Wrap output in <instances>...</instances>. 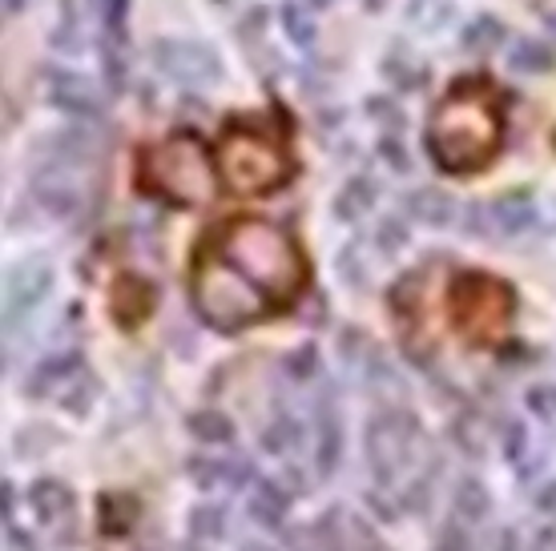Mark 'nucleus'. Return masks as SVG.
<instances>
[{
  "instance_id": "a878e982",
  "label": "nucleus",
  "mask_w": 556,
  "mask_h": 551,
  "mask_svg": "<svg viewBox=\"0 0 556 551\" xmlns=\"http://www.w3.org/2000/svg\"><path fill=\"white\" fill-rule=\"evenodd\" d=\"M65 386H70V390L61 395V407L73 414H89V407H93V399H98V379H93L89 371H77Z\"/></svg>"
},
{
  "instance_id": "393cba45",
  "label": "nucleus",
  "mask_w": 556,
  "mask_h": 551,
  "mask_svg": "<svg viewBox=\"0 0 556 551\" xmlns=\"http://www.w3.org/2000/svg\"><path fill=\"white\" fill-rule=\"evenodd\" d=\"M190 536L206 539V543L223 539L226 536V508H218V503H198V508H190Z\"/></svg>"
},
{
  "instance_id": "aec40b11",
  "label": "nucleus",
  "mask_w": 556,
  "mask_h": 551,
  "mask_svg": "<svg viewBox=\"0 0 556 551\" xmlns=\"http://www.w3.org/2000/svg\"><path fill=\"white\" fill-rule=\"evenodd\" d=\"M186 427L194 435L198 443H206V447H223V443L235 439V427H230V419L218 411H194L186 419Z\"/></svg>"
},
{
  "instance_id": "de8ad7c7",
  "label": "nucleus",
  "mask_w": 556,
  "mask_h": 551,
  "mask_svg": "<svg viewBox=\"0 0 556 551\" xmlns=\"http://www.w3.org/2000/svg\"><path fill=\"white\" fill-rule=\"evenodd\" d=\"M25 9V0H4V13H21Z\"/></svg>"
},
{
  "instance_id": "4c0bfd02",
  "label": "nucleus",
  "mask_w": 556,
  "mask_h": 551,
  "mask_svg": "<svg viewBox=\"0 0 556 551\" xmlns=\"http://www.w3.org/2000/svg\"><path fill=\"white\" fill-rule=\"evenodd\" d=\"M525 402H529V411L536 414V419H556V386L553 383L529 386Z\"/></svg>"
},
{
  "instance_id": "2eb2a0df",
  "label": "nucleus",
  "mask_w": 556,
  "mask_h": 551,
  "mask_svg": "<svg viewBox=\"0 0 556 551\" xmlns=\"http://www.w3.org/2000/svg\"><path fill=\"white\" fill-rule=\"evenodd\" d=\"M287 508H291V496L278 487V479H258L251 487L247 515H251L258 527H266V531H278V527L287 524Z\"/></svg>"
},
{
  "instance_id": "412c9836",
  "label": "nucleus",
  "mask_w": 556,
  "mask_h": 551,
  "mask_svg": "<svg viewBox=\"0 0 556 551\" xmlns=\"http://www.w3.org/2000/svg\"><path fill=\"white\" fill-rule=\"evenodd\" d=\"M383 77H388L400 93H412L419 81H424V69H419V61L407 49H391L388 56H383Z\"/></svg>"
},
{
  "instance_id": "dca6fc26",
  "label": "nucleus",
  "mask_w": 556,
  "mask_h": 551,
  "mask_svg": "<svg viewBox=\"0 0 556 551\" xmlns=\"http://www.w3.org/2000/svg\"><path fill=\"white\" fill-rule=\"evenodd\" d=\"M77 371H81V355H77V350H61V355H49V359H45L37 371L28 374L25 395H28V399H41V395H49L56 383H70Z\"/></svg>"
},
{
  "instance_id": "2f4dec72",
  "label": "nucleus",
  "mask_w": 556,
  "mask_h": 551,
  "mask_svg": "<svg viewBox=\"0 0 556 551\" xmlns=\"http://www.w3.org/2000/svg\"><path fill=\"white\" fill-rule=\"evenodd\" d=\"M367 113L383 125V133H404L407 117H404V110L391 101V97H376V101H367Z\"/></svg>"
},
{
  "instance_id": "a211bd4d",
  "label": "nucleus",
  "mask_w": 556,
  "mask_h": 551,
  "mask_svg": "<svg viewBox=\"0 0 556 551\" xmlns=\"http://www.w3.org/2000/svg\"><path fill=\"white\" fill-rule=\"evenodd\" d=\"M452 511H456L464 524H484L488 515H492V496H488V487L476 475H464L456 483V491H452Z\"/></svg>"
},
{
  "instance_id": "ddd939ff",
  "label": "nucleus",
  "mask_w": 556,
  "mask_h": 551,
  "mask_svg": "<svg viewBox=\"0 0 556 551\" xmlns=\"http://www.w3.org/2000/svg\"><path fill=\"white\" fill-rule=\"evenodd\" d=\"M33 190H37V202H41L53 218H73V214H77V206H81V193H77V185H73L65 174H61V166H56V162L45 169V174H37Z\"/></svg>"
},
{
  "instance_id": "8fccbe9b",
  "label": "nucleus",
  "mask_w": 556,
  "mask_h": 551,
  "mask_svg": "<svg viewBox=\"0 0 556 551\" xmlns=\"http://www.w3.org/2000/svg\"><path fill=\"white\" fill-rule=\"evenodd\" d=\"M544 25H548V33H553V37H556V13L544 16Z\"/></svg>"
},
{
  "instance_id": "6ab92c4d",
  "label": "nucleus",
  "mask_w": 556,
  "mask_h": 551,
  "mask_svg": "<svg viewBox=\"0 0 556 551\" xmlns=\"http://www.w3.org/2000/svg\"><path fill=\"white\" fill-rule=\"evenodd\" d=\"M371 206H376V181L371 178H351L343 181V190L334 193V218L343 221V226L367 218Z\"/></svg>"
},
{
  "instance_id": "7c9ffc66",
  "label": "nucleus",
  "mask_w": 556,
  "mask_h": 551,
  "mask_svg": "<svg viewBox=\"0 0 556 551\" xmlns=\"http://www.w3.org/2000/svg\"><path fill=\"white\" fill-rule=\"evenodd\" d=\"M126 41H105V81H110V93L126 89Z\"/></svg>"
},
{
  "instance_id": "f3484780",
  "label": "nucleus",
  "mask_w": 556,
  "mask_h": 551,
  "mask_svg": "<svg viewBox=\"0 0 556 551\" xmlns=\"http://www.w3.org/2000/svg\"><path fill=\"white\" fill-rule=\"evenodd\" d=\"M404 209L416 221L431 226V230H444V226H452V218H456V202H452L444 190H412L404 197Z\"/></svg>"
},
{
  "instance_id": "3c124183",
  "label": "nucleus",
  "mask_w": 556,
  "mask_h": 551,
  "mask_svg": "<svg viewBox=\"0 0 556 551\" xmlns=\"http://www.w3.org/2000/svg\"><path fill=\"white\" fill-rule=\"evenodd\" d=\"M311 4H315V9H327V4H331V0H311Z\"/></svg>"
},
{
  "instance_id": "49530a36",
  "label": "nucleus",
  "mask_w": 556,
  "mask_h": 551,
  "mask_svg": "<svg viewBox=\"0 0 556 551\" xmlns=\"http://www.w3.org/2000/svg\"><path fill=\"white\" fill-rule=\"evenodd\" d=\"M13 483H4V487H0V511H4V524H13Z\"/></svg>"
},
{
  "instance_id": "a19ab883",
  "label": "nucleus",
  "mask_w": 556,
  "mask_h": 551,
  "mask_svg": "<svg viewBox=\"0 0 556 551\" xmlns=\"http://www.w3.org/2000/svg\"><path fill=\"white\" fill-rule=\"evenodd\" d=\"M334 266H339V274L348 278L351 286H363V282H367V270H363L359 258H355V246H343V249H339Z\"/></svg>"
},
{
  "instance_id": "cd10ccee",
  "label": "nucleus",
  "mask_w": 556,
  "mask_h": 551,
  "mask_svg": "<svg viewBox=\"0 0 556 551\" xmlns=\"http://www.w3.org/2000/svg\"><path fill=\"white\" fill-rule=\"evenodd\" d=\"M56 443H61V431H53V427H25V431H16L13 451H16V459H37L41 451L56 447Z\"/></svg>"
},
{
  "instance_id": "bb28decb",
  "label": "nucleus",
  "mask_w": 556,
  "mask_h": 551,
  "mask_svg": "<svg viewBox=\"0 0 556 551\" xmlns=\"http://www.w3.org/2000/svg\"><path fill=\"white\" fill-rule=\"evenodd\" d=\"M282 28H287V37H291L299 49H311L315 44V21L306 13L299 0H287L282 4Z\"/></svg>"
},
{
  "instance_id": "a18cd8bd",
  "label": "nucleus",
  "mask_w": 556,
  "mask_h": 551,
  "mask_svg": "<svg viewBox=\"0 0 556 551\" xmlns=\"http://www.w3.org/2000/svg\"><path fill=\"white\" fill-rule=\"evenodd\" d=\"M492 543H496L492 551H520V536L513 527H501V536H492Z\"/></svg>"
},
{
  "instance_id": "b1692460",
  "label": "nucleus",
  "mask_w": 556,
  "mask_h": 551,
  "mask_svg": "<svg viewBox=\"0 0 556 551\" xmlns=\"http://www.w3.org/2000/svg\"><path fill=\"white\" fill-rule=\"evenodd\" d=\"M294 443H299V419L291 411H278L270 419V427L263 431V451L270 456H287Z\"/></svg>"
},
{
  "instance_id": "f03ea898",
  "label": "nucleus",
  "mask_w": 556,
  "mask_h": 551,
  "mask_svg": "<svg viewBox=\"0 0 556 551\" xmlns=\"http://www.w3.org/2000/svg\"><path fill=\"white\" fill-rule=\"evenodd\" d=\"M218 249L226 262L238 266L254 286L275 294V303H287L303 290L306 266L294 238L270 221H226L218 234Z\"/></svg>"
},
{
  "instance_id": "72a5a7b5",
  "label": "nucleus",
  "mask_w": 556,
  "mask_h": 551,
  "mask_svg": "<svg viewBox=\"0 0 556 551\" xmlns=\"http://www.w3.org/2000/svg\"><path fill=\"white\" fill-rule=\"evenodd\" d=\"M190 479H194L198 487H218V483L226 479V463H218V459H210V456H194L190 459Z\"/></svg>"
},
{
  "instance_id": "39448f33",
  "label": "nucleus",
  "mask_w": 556,
  "mask_h": 551,
  "mask_svg": "<svg viewBox=\"0 0 556 551\" xmlns=\"http://www.w3.org/2000/svg\"><path fill=\"white\" fill-rule=\"evenodd\" d=\"M218 166H223L226 185H230L235 193H247V197L270 193L291 181V162H287V153L278 150L270 138L251 133V129L226 133L223 153H218Z\"/></svg>"
},
{
  "instance_id": "20e7f679",
  "label": "nucleus",
  "mask_w": 556,
  "mask_h": 551,
  "mask_svg": "<svg viewBox=\"0 0 556 551\" xmlns=\"http://www.w3.org/2000/svg\"><path fill=\"white\" fill-rule=\"evenodd\" d=\"M194 306L214 331H238L266 315L263 290L226 258H206L194 270Z\"/></svg>"
},
{
  "instance_id": "7ed1b4c3",
  "label": "nucleus",
  "mask_w": 556,
  "mask_h": 551,
  "mask_svg": "<svg viewBox=\"0 0 556 551\" xmlns=\"http://www.w3.org/2000/svg\"><path fill=\"white\" fill-rule=\"evenodd\" d=\"M141 185L150 193H162L169 202L194 206L206 202L214 193V174H210V153L194 133H178V138L162 141L150 157L141 162Z\"/></svg>"
},
{
  "instance_id": "4468645a",
  "label": "nucleus",
  "mask_w": 556,
  "mask_h": 551,
  "mask_svg": "<svg viewBox=\"0 0 556 551\" xmlns=\"http://www.w3.org/2000/svg\"><path fill=\"white\" fill-rule=\"evenodd\" d=\"M492 218H496V234H529L532 226H536V202H532L529 190H513L492 202Z\"/></svg>"
},
{
  "instance_id": "9b49d317",
  "label": "nucleus",
  "mask_w": 556,
  "mask_h": 551,
  "mask_svg": "<svg viewBox=\"0 0 556 551\" xmlns=\"http://www.w3.org/2000/svg\"><path fill=\"white\" fill-rule=\"evenodd\" d=\"M28 503H33V511L41 515L45 527H56L61 531V539L70 543L73 539V511H77V496H73L70 487L61 479H37L33 483V491H28Z\"/></svg>"
},
{
  "instance_id": "ea45409f",
  "label": "nucleus",
  "mask_w": 556,
  "mask_h": 551,
  "mask_svg": "<svg viewBox=\"0 0 556 551\" xmlns=\"http://www.w3.org/2000/svg\"><path fill=\"white\" fill-rule=\"evenodd\" d=\"M223 483H226V487H235V491H238V487H251V483H258V479H254V463L247 456H235L230 463H226V479Z\"/></svg>"
},
{
  "instance_id": "e433bc0d",
  "label": "nucleus",
  "mask_w": 556,
  "mask_h": 551,
  "mask_svg": "<svg viewBox=\"0 0 556 551\" xmlns=\"http://www.w3.org/2000/svg\"><path fill=\"white\" fill-rule=\"evenodd\" d=\"M379 157H383L395 174H407V169H412V157H407L400 133H383V138H379Z\"/></svg>"
},
{
  "instance_id": "9d476101",
  "label": "nucleus",
  "mask_w": 556,
  "mask_h": 551,
  "mask_svg": "<svg viewBox=\"0 0 556 551\" xmlns=\"http://www.w3.org/2000/svg\"><path fill=\"white\" fill-rule=\"evenodd\" d=\"M49 97L61 113H70L73 121H98L101 117V93L93 81H85L73 69H49Z\"/></svg>"
},
{
  "instance_id": "4be33fe9",
  "label": "nucleus",
  "mask_w": 556,
  "mask_h": 551,
  "mask_svg": "<svg viewBox=\"0 0 556 551\" xmlns=\"http://www.w3.org/2000/svg\"><path fill=\"white\" fill-rule=\"evenodd\" d=\"M501 41H504L501 21H496V16H476L472 25L464 28V37H459V49H464V53H492Z\"/></svg>"
},
{
  "instance_id": "603ef678",
  "label": "nucleus",
  "mask_w": 556,
  "mask_h": 551,
  "mask_svg": "<svg viewBox=\"0 0 556 551\" xmlns=\"http://www.w3.org/2000/svg\"><path fill=\"white\" fill-rule=\"evenodd\" d=\"M371 9H379V0H371Z\"/></svg>"
},
{
  "instance_id": "5701e85b",
  "label": "nucleus",
  "mask_w": 556,
  "mask_h": 551,
  "mask_svg": "<svg viewBox=\"0 0 556 551\" xmlns=\"http://www.w3.org/2000/svg\"><path fill=\"white\" fill-rule=\"evenodd\" d=\"M508 65H513L516 73H548L556 65V56H553V49H548V44L525 37V41L513 44V53H508Z\"/></svg>"
},
{
  "instance_id": "6e6552de",
  "label": "nucleus",
  "mask_w": 556,
  "mask_h": 551,
  "mask_svg": "<svg viewBox=\"0 0 556 551\" xmlns=\"http://www.w3.org/2000/svg\"><path fill=\"white\" fill-rule=\"evenodd\" d=\"M456 310L468 331H492V326H501L504 318H508L513 298H508V286H501V282L468 278V282H459Z\"/></svg>"
},
{
  "instance_id": "58836bf2",
  "label": "nucleus",
  "mask_w": 556,
  "mask_h": 551,
  "mask_svg": "<svg viewBox=\"0 0 556 551\" xmlns=\"http://www.w3.org/2000/svg\"><path fill=\"white\" fill-rule=\"evenodd\" d=\"M501 443H504V456L513 459V463H520V456L529 451V427L525 423H504V431H501Z\"/></svg>"
},
{
  "instance_id": "f704fd0d",
  "label": "nucleus",
  "mask_w": 556,
  "mask_h": 551,
  "mask_svg": "<svg viewBox=\"0 0 556 551\" xmlns=\"http://www.w3.org/2000/svg\"><path fill=\"white\" fill-rule=\"evenodd\" d=\"M464 230H468L472 238H492V234H496L492 206H480V202H472V206L464 209Z\"/></svg>"
},
{
  "instance_id": "c9c22d12",
  "label": "nucleus",
  "mask_w": 556,
  "mask_h": 551,
  "mask_svg": "<svg viewBox=\"0 0 556 551\" xmlns=\"http://www.w3.org/2000/svg\"><path fill=\"white\" fill-rule=\"evenodd\" d=\"M315 367H319V355H315V346H311V343L287 355V374H291L294 383H306V379L315 374Z\"/></svg>"
},
{
  "instance_id": "09e8293b",
  "label": "nucleus",
  "mask_w": 556,
  "mask_h": 551,
  "mask_svg": "<svg viewBox=\"0 0 556 551\" xmlns=\"http://www.w3.org/2000/svg\"><path fill=\"white\" fill-rule=\"evenodd\" d=\"M242 551H270V548H266V543H254V539H251V543H242Z\"/></svg>"
},
{
  "instance_id": "423d86ee",
  "label": "nucleus",
  "mask_w": 556,
  "mask_h": 551,
  "mask_svg": "<svg viewBox=\"0 0 556 551\" xmlns=\"http://www.w3.org/2000/svg\"><path fill=\"white\" fill-rule=\"evenodd\" d=\"M419 439V423L412 411H400V407H383V411L367 423L363 431V447H367V463H371V475H376L379 487H391L400 479V471L407 467L412 459V443Z\"/></svg>"
},
{
  "instance_id": "c85d7f7f",
  "label": "nucleus",
  "mask_w": 556,
  "mask_h": 551,
  "mask_svg": "<svg viewBox=\"0 0 556 551\" xmlns=\"http://www.w3.org/2000/svg\"><path fill=\"white\" fill-rule=\"evenodd\" d=\"M447 16H452V4H447V0H412V4H407V21H412V25L440 28V25H447Z\"/></svg>"
},
{
  "instance_id": "c756f323",
  "label": "nucleus",
  "mask_w": 556,
  "mask_h": 551,
  "mask_svg": "<svg viewBox=\"0 0 556 551\" xmlns=\"http://www.w3.org/2000/svg\"><path fill=\"white\" fill-rule=\"evenodd\" d=\"M376 246L379 254H400L407 246V226L400 214H388V218L376 226Z\"/></svg>"
},
{
  "instance_id": "0eeeda50",
  "label": "nucleus",
  "mask_w": 556,
  "mask_h": 551,
  "mask_svg": "<svg viewBox=\"0 0 556 551\" xmlns=\"http://www.w3.org/2000/svg\"><path fill=\"white\" fill-rule=\"evenodd\" d=\"M153 61H157V69L174 77L178 85H214L223 77V65H218V53L206 49V44L198 41H157L153 44Z\"/></svg>"
},
{
  "instance_id": "79ce46f5",
  "label": "nucleus",
  "mask_w": 556,
  "mask_h": 551,
  "mask_svg": "<svg viewBox=\"0 0 556 551\" xmlns=\"http://www.w3.org/2000/svg\"><path fill=\"white\" fill-rule=\"evenodd\" d=\"M452 435H456V443L459 447H464V451H468V456H480V451H484V439H480V435H476V419H459L456 427H452Z\"/></svg>"
},
{
  "instance_id": "f257e3e1",
  "label": "nucleus",
  "mask_w": 556,
  "mask_h": 551,
  "mask_svg": "<svg viewBox=\"0 0 556 551\" xmlns=\"http://www.w3.org/2000/svg\"><path fill=\"white\" fill-rule=\"evenodd\" d=\"M501 145V113L492 105V97L484 89H452V93L435 105L431 113V133L428 150L444 169L459 174V169L484 166L488 157Z\"/></svg>"
},
{
  "instance_id": "c03bdc74",
  "label": "nucleus",
  "mask_w": 556,
  "mask_h": 551,
  "mask_svg": "<svg viewBox=\"0 0 556 551\" xmlns=\"http://www.w3.org/2000/svg\"><path fill=\"white\" fill-rule=\"evenodd\" d=\"M536 511H541V515H553V520H556V479L541 487V496H536Z\"/></svg>"
},
{
  "instance_id": "473e14b6",
  "label": "nucleus",
  "mask_w": 556,
  "mask_h": 551,
  "mask_svg": "<svg viewBox=\"0 0 556 551\" xmlns=\"http://www.w3.org/2000/svg\"><path fill=\"white\" fill-rule=\"evenodd\" d=\"M435 551H472V539H468V527L464 520H444L440 531H435Z\"/></svg>"
},
{
  "instance_id": "37998d69",
  "label": "nucleus",
  "mask_w": 556,
  "mask_h": 551,
  "mask_svg": "<svg viewBox=\"0 0 556 551\" xmlns=\"http://www.w3.org/2000/svg\"><path fill=\"white\" fill-rule=\"evenodd\" d=\"M351 539L359 543V551H388V543H383V539L371 531V524H363L359 515L351 520Z\"/></svg>"
},
{
  "instance_id": "1a4fd4ad",
  "label": "nucleus",
  "mask_w": 556,
  "mask_h": 551,
  "mask_svg": "<svg viewBox=\"0 0 556 551\" xmlns=\"http://www.w3.org/2000/svg\"><path fill=\"white\" fill-rule=\"evenodd\" d=\"M53 290V270L41 258H28L9 274V298H4V322L9 331L21 326V318L33 310L37 303H45V294Z\"/></svg>"
},
{
  "instance_id": "f8f14e48",
  "label": "nucleus",
  "mask_w": 556,
  "mask_h": 551,
  "mask_svg": "<svg viewBox=\"0 0 556 551\" xmlns=\"http://www.w3.org/2000/svg\"><path fill=\"white\" fill-rule=\"evenodd\" d=\"M343 459V423H339V407L331 402V395L319 399L315 411V471L323 479H331Z\"/></svg>"
},
{
  "instance_id": "864d4df0",
  "label": "nucleus",
  "mask_w": 556,
  "mask_h": 551,
  "mask_svg": "<svg viewBox=\"0 0 556 551\" xmlns=\"http://www.w3.org/2000/svg\"><path fill=\"white\" fill-rule=\"evenodd\" d=\"M181 551H194V548H181Z\"/></svg>"
}]
</instances>
